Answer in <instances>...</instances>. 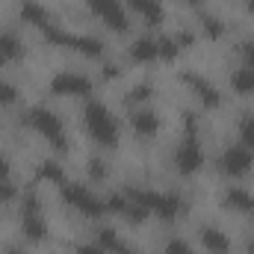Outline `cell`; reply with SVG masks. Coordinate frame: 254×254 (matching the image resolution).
Returning <instances> with one entry per match:
<instances>
[{
	"label": "cell",
	"instance_id": "6da1fadb",
	"mask_svg": "<svg viewBox=\"0 0 254 254\" xmlns=\"http://www.w3.org/2000/svg\"><path fill=\"white\" fill-rule=\"evenodd\" d=\"M83 122L86 130L92 133V139L104 148H113L119 142V122L113 119V113L101 104V101H89L83 110Z\"/></svg>",
	"mask_w": 254,
	"mask_h": 254
},
{
	"label": "cell",
	"instance_id": "7a4b0ae2",
	"mask_svg": "<svg viewBox=\"0 0 254 254\" xmlns=\"http://www.w3.org/2000/svg\"><path fill=\"white\" fill-rule=\"evenodd\" d=\"M24 125L33 127L39 136H45V139L54 145V151H60V154L68 151L65 127H63V122H60L51 110H45V107H33V110H27V113H24Z\"/></svg>",
	"mask_w": 254,
	"mask_h": 254
},
{
	"label": "cell",
	"instance_id": "3957f363",
	"mask_svg": "<svg viewBox=\"0 0 254 254\" xmlns=\"http://www.w3.org/2000/svg\"><path fill=\"white\" fill-rule=\"evenodd\" d=\"M184 122H187V130H184V142L175 151V166L181 175H195L204 166V151H201V139H198V127H195L192 113L184 116Z\"/></svg>",
	"mask_w": 254,
	"mask_h": 254
},
{
	"label": "cell",
	"instance_id": "277c9868",
	"mask_svg": "<svg viewBox=\"0 0 254 254\" xmlns=\"http://www.w3.org/2000/svg\"><path fill=\"white\" fill-rule=\"evenodd\" d=\"M63 198L68 207H74L77 213H83L89 219H101L107 213V201L98 198L95 192L89 190V187H83V184H68L63 190Z\"/></svg>",
	"mask_w": 254,
	"mask_h": 254
},
{
	"label": "cell",
	"instance_id": "5b68a950",
	"mask_svg": "<svg viewBox=\"0 0 254 254\" xmlns=\"http://www.w3.org/2000/svg\"><path fill=\"white\" fill-rule=\"evenodd\" d=\"M21 228L27 234V240L33 243H42L48 237V225H45V216H42V201L36 192H30L24 198V207H21Z\"/></svg>",
	"mask_w": 254,
	"mask_h": 254
},
{
	"label": "cell",
	"instance_id": "8992f818",
	"mask_svg": "<svg viewBox=\"0 0 254 254\" xmlns=\"http://www.w3.org/2000/svg\"><path fill=\"white\" fill-rule=\"evenodd\" d=\"M86 6L92 9L95 18L104 21V27H110L116 33L130 30V18H127V9L122 6V0H86Z\"/></svg>",
	"mask_w": 254,
	"mask_h": 254
},
{
	"label": "cell",
	"instance_id": "52a82bcc",
	"mask_svg": "<svg viewBox=\"0 0 254 254\" xmlns=\"http://www.w3.org/2000/svg\"><path fill=\"white\" fill-rule=\"evenodd\" d=\"M51 92L54 95H65V98H83L92 92V80L80 71H63L51 80Z\"/></svg>",
	"mask_w": 254,
	"mask_h": 254
},
{
	"label": "cell",
	"instance_id": "ba28073f",
	"mask_svg": "<svg viewBox=\"0 0 254 254\" xmlns=\"http://www.w3.org/2000/svg\"><path fill=\"white\" fill-rule=\"evenodd\" d=\"M252 163H254V157L246 145H231V148H225L219 166H222V172L228 178H246L252 172Z\"/></svg>",
	"mask_w": 254,
	"mask_h": 254
},
{
	"label": "cell",
	"instance_id": "9c48e42d",
	"mask_svg": "<svg viewBox=\"0 0 254 254\" xmlns=\"http://www.w3.org/2000/svg\"><path fill=\"white\" fill-rule=\"evenodd\" d=\"M181 80L190 86V92L195 95V101H198L201 107H207V110H216V107L222 104V95H219V89H216V86H213L207 77H201V74H195V71H187Z\"/></svg>",
	"mask_w": 254,
	"mask_h": 254
},
{
	"label": "cell",
	"instance_id": "30bf717a",
	"mask_svg": "<svg viewBox=\"0 0 254 254\" xmlns=\"http://www.w3.org/2000/svg\"><path fill=\"white\" fill-rule=\"evenodd\" d=\"M107 210L119 213L122 219L133 222V225H139V222L148 219V210H145L142 204H136L133 198H127L125 192H113V195H107Z\"/></svg>",
	"mask_w": 254,
	"mask_h": 254
},
{
	"label": "cell",
	"instance_id": "8fae6325",
	"mask_svg": "<svg viewBox=\"0 0 254 254\" xmlns=\"http://www.w3.org/2000/svg\"><path fill=\"white\" fill-rule=\"evenodd\" d=\"M65 48L80 54V57H89V60L104 57V42L98 36H86V33H68V45Z\"/></svg>",
	"mask_w": 254,
	"mask_h": 254
},
{
	"label": "cell",
	"instance_id": "7c38bea8",
	"mask_svg": "<svg viewBox=\"0 0 254 254\" xmlns=\"http://www.w3.org/2000/svg\"><path fill=\"white\" fill-rule=\"evenodd\" d=\"M130 125H133V133L139 136V139H154L157 136V130H160V119H157V113L154 110H136L133 116H130Z\"/></svg>",
	"mask_w": 254,
	"mask_h": 254
},
{
	"label": "cell",
	"instance_id": "4fadbf2b",
	"mask_svg": "<svg viewBox=\"0 0 254 254\" xmlns=\"http://www.w3.org/2000/svg\"><path fill=\"white\" fill-rule=\"evenodd\" d=\"M127 6L139 15V18H145L151 27H157V24H163V18H166V9H163V0H127Z\"/></svg>",
	"mask_w": 254,
	"mask_h": 254
},
{
	"label": "cell",
	"instance_id": "5bb4252c",
	"mask_svg": "<svg viewBox=\"0 0 254 254\" xmlns=\"http://www.w3.org/2000/svg\"><path fill=\"white\" fill-rule=\"evenodd\" d=\"M154 213L160 219H178L184 213V198L178 192H157V204H154Z\"/></svg>",
	"mask_w": 254,
	"mask_h": 254
},
{
	"label": "cell",
	"instance_id": "9a60e30c",
	"mask_svg": "<svg viewBox=\"0 0 254 254\" xmlns=\"http://www.w3.org/2000/svg\"><path fill=\"white\" fill-rule=\"evenodd\" d=\"M130 57H133L136 63H154V60H160V42H157V36H142V39H136V42L130 45Z\"/></svg>",
	"mask_w": 254,
	"mask_h": 254
},
{
	"label": "cell",
	"instance_id": "2e32d148",
	"mask_svg": "<svg viewBox=\"0 0 254 254\" xmlns=\"http://www.w3.org/2000/svg\"><path fill=\"white\" fill-rule=\"evenodd\" d=\"M201 246L210 254H231V240L219 228H201Z\"/></svg>",
	"mask_w": 254,
	"mask_h": 254
},
{
	"label": "cell",
	"instance_id": "e0dca14e",
	"mask_svg": "<svg viewBox=\"0 0 254 254\" xmlns=\"http://www.w3.org/2000/svg\"><path fill=\"white\" fill-rule=\"evenodd\" d=\"M24 57V42L18 39V33H0V65L15 63Z\"/></svg>",
	"mask_w": 254,
	"mask_h": 254
},
{
	"label": "cell",
	"instance_id": "ac0fdd59",
	"mask_svg": "<svg viewBox=\"0 0 254 254\" xmlns=\"http://www.w3.org/2000/svg\"><path fill=\"white\" fill-rule=\"evenodd\" d=\"M225 207L237 210V213H254V195L243 187H234L225 192Z\"/></svg>",
	"mask_w": 254,
	"mask_h": 254
},
{
	"label": "cell",
	"instance_id": "d6986e66",
	"mask_svg": "<svg viewBox=\"0 0 254 254\" xmlns=\"http://www.w3.org/2000/svg\"><path fill=\"white\" fill-rule=\"evenodd\" d=\"M21 18L30 24V27H36V30H45L51 21H48V9L42 6V3H36V0H24L21 3Z\"/></svg>",
	"mask_w": 254,
	"mask_h": 254
},
{
	"label": "cell",
	"instance_id": "ffe728a7",
	"mask_svg": "<svg viewBox=\"0 0 254 254\" xmlns=\"http://www.w3.org/2000/svg\"><path fill=\"white\" fill-rule=\"evenodd\" d=\"M231 86L240 95H254V68H240L231 74Z\"/></svg>",
	"mask_w": 254,
	"mask_h": 254
},
{
	"label": "cell",
	"instance_id": "44dd1931",
	"mask_svg": "<svg viewBox=\"0 0 254 254\" xmlns=\"http://www.w3.org/2000/svg\"><path fill=\"white\" fill-rule=\"evenodd\" d=\"M36 175H39V181H48V184H65V172L57 160H45Z\"/></svg>",
	"mask_w": 254,
	"mask_h": 254
},
{
	"label": "cell",
	"instance_id": "7402d4cb",
	"mask_svg": "<svg viewBox=\"0 0 254 254\" xmlns=\"http://www.w3.org/2000/svg\"><path fill=\"white\" fill-rule=\"evenodd\" d=\"M201 33H204L207 39H222V36H225L222 18H216V15H201Z\"/></svg>",
	"mask_w": 254,
	"mask_h": 254
},
{
	"label": "cell",
	"instance_id": "603a6c76",
	"mask_svg": "<svg viewBox=\"0 0 254 254\" xmlns=\"http://www.w3.org/2000/svg\"><path fill=\"white\" fill-rule=\"evenodd\" d=\"M151 98H154V83L151 80H145V83H139L127 92V104H148Z\"/></svg>",
	"mask_w": 254,
	"mask_h": 254
},
{
	"label": "cell",
	"instance_id": "cb8c5ba5",
	"mask_svg": "<svg viewBox=\"0 0 254 254\" xmlns=\"http://www.w3.org/2000/svg\"><path fill=\"white\" fill-rule=\"evenodd\" d=\"M240 145H246L249 151L254 154V116H243L240 119Z\"/></svg>",
	"mask_w": 254,
	"mask_h": 254
},
{
	"label": "cell",
	"instance_id": "d4e9b609",
	"mask_svg": "<svg viewBox=\"0 0 254 254\" xmlns=\"http://www.w3.org/2000/svg\"><path fill=\"white\" fill-rule=\"evenodd\" d=\"M157 42H160V60H175L178 57L181 45H178L175 36H157Z\"/></svg>",
	"mask_w": 254,
	"mask_h": 254
},
{
	"label": "cell",
	"instance_id": "484cf974",
	"mask_svg": "<svg viewBox=\"0 0 254 254\" xmlns=\"http://www.w3.org/2000/svg\"><path fill=\"white\" fill-rule=\"evenodd\" d=\"M107 175H110V166L104 163V157H92L89 160V178L92 181H107Z\"/></svg>",
	"mask_w": 254,
	"mask_h": 254
},
{
	"label": "cell",
	"instance_id": "4316f807",
	"mask_svg": "<svg viewBox=\"0 0 254 254\" xmlns=\"http://www.w3.org/2000/svg\"><path fill=\"white\" fill-rule=\"evenodd\" d=\"M119 243H122V240H119V234H116L113 228H101V231H98V246H104L107 252H116Z\"/></svg>",
	"mask_w": 254,
	"mask_h": 254
},
{
	"label": "cell",
	"instance_id": "83f0119b",
	"mask_svg": "<svg viewBox=\"0 0 254 254\" xmlns=\"http://www.w3.org/2000/svg\"><path fill=\"white\" fill-rule=\"evenodd\" d=\"M18 101V89L9 80H0V107H12Z\"/></svg>",
	"mask_w": 254,
	"mask_h": 254
},
{
	"label": "cell",
	"instance_id": "f1b7e54d",
	"mask_svg": "<svg viewBox=\"0 0 254 254\" xmlns=\"http://www.w3.org/2000/svg\"><path fill=\"white\" fill-rule=\"evenodd\" d=\"M166 254H195L192 252V246L187 240H181V237H172L169 243H166Z\"/></svg>",
	"mask_w": 254,
	"mask_h": 254
},
{
	"label": "cell",
	"instance_id": "f546056e",
	"mask_svg": "<svg viewBox=\"0 0 254 254\" xmlns=\"http://www.w3.org/2000/svg\"><path fill=\"white\" fill-rule=\"evenodd\" d=\"M15 195H18V190L12 181H0V201H12Z\"/></svg>",
	"mask_w": 254,
	"mask_h": 254
},
{
	"label": "cell",
	"instance_id": "4dcf8cb0",
	"mask_svg": "<svg viewBox=\"0 0 254 254\" xmlns=\"http://www.w3.org/2000/svg\"><path fill=\"white\" fill-rule=\"evenodd\" d=\"M74 254H107V249L98 246V243H83V246H77V252Z\"/></svg>",
	"mask_w": 254,
	"mask_h": 254
},
{
	"label": "cell",
	"instance_id": "1f68e13d",
	"mask_svg": "<svg viewBox=\"0 0 254 254\" xmlns=\"http://www.w3.org/2000/svg\"><path fill=\"white\" fill-rule=\"evenodd\" d=\"M240 54H243V60H246V68H254V42H246V45L240 48Z\"/></svg>",
	"mask_w": 254,
	"mask_h": 254
},
{
	"label": "cell",
	"instance_id": "d6a6232c",
	"mask_svg": "<svg viewBox=\"0 0 254 254\" xmlns=\"http://www.w3.org/2000/svg\"><path fill=\"white\" fill-rule=\"evenodd\" d=\"M9 175H12V169H9V160H3V157H0V181H9Z\"/></svg>",
	"mask_w": 254,
	"mask_h": 254
},
{
	"label": "cell",
	"instance_id": "836d02e7",
	"mask_svg": "<svg viewBox=\"0 0 254 254\" xmlns=\"http://www.w3.org/2000/svg\"><path fill=\"white\" fill-rule=\"evenodd\" d=\"M116 254H139V252H136V249H130V246H125V243H119Z\"/></svg>",
	"mask_w": 254,
	"mask_h": 254
},
{
	"label": "cell",
	"instance_id": "e575fe53",
	"mask_svg": "<svg viewBox=\"0 0 254 254\" xmlns=\"http://www.w3.org/2000/svg\"><path fill=\"white\" fill-rule=\"evenodd\" d=\"M6 254H27V252H24V249H18V246H9V249H6Z\"/></svg>",
	"mask_w": 254,
	"mask_h": 254
},
{
	"label": "cell",
	"instance_id": "d590c367",
	"mask_svg": "<svg viewBox=\"0 0 254 254\" xmlns=\"http://www.w3.org/2000/svg\"><path fill=\"white\" fill-rule=\"evenodd\" d=\"M246 6H249V12H252V15H254V0H249V3H246Z\"/></svg>",
	"mask_w": 254,
	"mask_h": 254
},
{
	"label": "cell",
	"instance_id": "8d00e7d4",
	"mask_svg": "<svg viewBox=\"0 0 254 254\" xmlns=\"http://www.w3.org/2000/svg\"><path fill=\"white\" fill-rule=\"evenodd\" d=\"M187 3H192V6H198V3H201V0H187Z\"/></svg>",
	"mask_w": 254,
	"mask_h": 254
},
{
	"label": "cell",
	"instance_id": "74e56055",
	"mask_svg": "<svg viewBox=\"0 0 254 254\" xmlns=\"http://www.w3.org/2000/svg\"><path fill=\"white\" fill-rule=\"evenodd\" d=\"M249 254H254V243H252V246H249Z\"/></svg>",
	"mask_w": 254,
	"mask_h": 254
}]
</instances>
